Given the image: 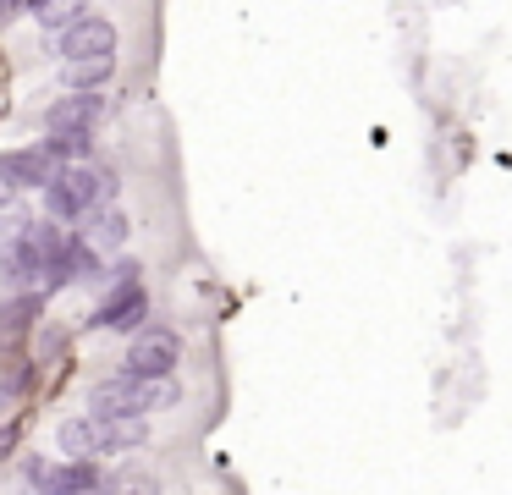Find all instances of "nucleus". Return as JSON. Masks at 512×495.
I'll use <instances>...</instances> for the list:
<instances>
[{
	"instance_id": "1",
	"label": "nucleus",
	"mask_w": 512,
	"mask_h": 495,
	"mask_svg": "<svg viewBox=\"0 0 512 495\" xmlns=\"http://www.w3.org/2000/svg\"><path fill=\"white\" fill-rule=\"evenodd\" d=\"M177 402H182L177 380H127V374H116V380L89 391V418H100V424H138V418L166 413Z\"/></svg>"
},
{
	"instance_id": "2",
	"label": "nucleus",
	"mask_w": 512,
	"mask_h": 495,
	"mask_svg": "<svg viewBox=\"0 0 512 495\" xmlns=\"http://www.w3.org/2000/svg\"><path fill=\"white\" fill-rule=\"evenodd\" d=\"M105 281H111V292L94 303V325L122 330V336H138V330L149 325V286H144L138 259H116L111 270H105Z\"/></svg>"
},
{
	"instance_id": "3",
	"label": "nucleus",
	"mask_w": 512,
	"mask_h": 495,
	"mask_svg": "<svg viewBox=\"0 0 512 495\" xmlns=\"http://www.w3.org/2000/svg\"><path fill=\"white\" fill-rule=\"evenodd\" d=\"M144 440H149L144 418H138V424H100V418L78 413L56 429V446L67 451V457H111V451H138Z\"/></svg>"
},
{
	"instance_id": "4",
	"label": "nucleus",
	"mask_w": 512,
	"mask_h": 495,
	"mask_svg": "<svg viewBox=\"0 0 512 495\" xmlns=\"http://www.w3.org/2000/svg\"><path fill=\"white\" fill-rule=\"evenodd\" d=\"M177 363H182V336L171 325H155V319H149L138 336H127V352H122L127 380H171Z\"/></svg>"
},
{
	"instance_id": "5",
	"label": "nucleus",
	"mask_w": 512,
	"mask_h": 495,
	"mask_svg": "<svg viewBox=\"0 0 512 495\" xmlns=\"http://www.w3.org/2000/svg\"><path fill=\"white\" fill-rule=\"evenodd\" d=\"M78 281H105V259H100V248H94L83 231H67V242L45 259L39 292L56 297V292H67V286H78Z\"/></svg>"
},
{
	"instance_id": "6",
	"label": "nucleus",
	"mask_w": 512,
	"mask_h": 495,
	"mask_svg": "<svg viewBox=\"0 0 512 495\" xmlns=\"http://www.w3.org/2000/svg\"><path fill=\"white\" fill-rule=\"evenodd\" d=\"M28 484L39 495H100L105 473L94 457H61V462H28Z\"/></svg>"
},
{
	"instance_id": "7",
	"label": "nucleus",
	"mask_w": 512,
	"mask_h": 495,
	"mask_svg": "<svg viewBox=\"0 0 512 495\" xmlns=\"http://www.w3.org/2000/svg\"><path fill=\"white\" fill-rule=\"evenodd\" d=\"M61 61L67 66H83V61H116V22L105 17H83L61 33Z\"/></svg>"
},
{
	"instance_id": "8",
	"label": "nucleus",
	"mask_w": 512,
	"mask_h": 495,
	"mask_svg": "<svg viewBox=\"0 0 512 495\" xmlns=\"http://www.w3.org/2000/svg\"><path fill=\"white\" fill-rule=\"evenodd\" d=\"M39 314H45V292H39V286H34V292H12L6 303H0V358L17 352L28 336H34Z\"/></svg>"
},
{
	"instance_id": "9",
	"label": "nucleus",
	"mask_w": 512,
	"mask_h": 495,
	"mask_svg": "<svg viewBox=\"0 0 512 495\" xmlns=\"http://www.w3.org/2000/svg\"><path fill=\"white\" fill-rule=\"evenodd\" d=\"M100 121H105V94H67L45 110V132H61V138H72V132H89L94 138Z\"/></svg>"
},
{
	"instance_id": "10",
	"label": "nucleus",
	"mask_w": 512,
	"mask_h": 495,
	"mask_svg": "<svg viewBox=\"0 0 512 495\" xmlns=\"http://www.w3.org/2000/svg\"><path fill=\"white\" fill-rule=\"evenodd\" d=\"M39 275H45V264H39L34 237H28V231H17V237L0 248V286H6V292H34Z\"/></svg>"
},
{
	"instance_id": "11",
	"label": "nucleus",
	"mask_w": 512,
	"mask_h": 495,
	"mask_svg": "<svg viewBox=\"0 0 512 495\" xmlns=\"http://www.w3.org/2000/svg\"><path fill=\"white\" fill-rule=\"evenodd\" d=\"M61 171L72 176V187H78V198H83V209H105V204H116V193H122V182H116V171L111 165H94V160H78V165H61Z\"/></svg>"
},
{
	"instance_id": "12",
	"label": "nucleus",
	"mask_w": 512,
	"mask_h": 495,
	"mask_svg": "<svg viewBox=\"0 0 512 495\" xmlns=\"http://www.w3.org/2000/svg\"><path fill=\"white\" fill-rule=\"evenodd\" d=\"M0 171H6V176L17 182V193H23V187H39V193H45L50 176H56V165H50V154L34 143V149H12V154H0Z\"/></svg>"
},
{
	"instance_id": "13",
	"label": "nucleus",
	"mask_w": 512,
	"mask_h": 495,
	"mask_svg": "<svg viewBox=\"0 0 512 495\" xmlns=\"http://www.w3.org/2000/svg\"><path fill=\"white\" fill-rule=\"evenodd\" d=\"M45 215L56 220V226H72V220H83V215H89L67 171H56V176H50V187H45Z\"/></svg>"
},
{
	"instance_id": "14",
	"label": "nucleus",
	"mask_w": 512,
	"mask_h": 495,
	"mask_svg": "<svg viewBox=\"0 0 512 495\" xmlns=\"http://www.w3.org/2000/svg\"><path fill=\"white\" fill-rule=\"evenodd\" d=\"M83 226H89L83 237L100 242V248H122V242H127V215H122L116 204H105V209H94V215H83Z\"/></svg>"
},
{
	"instance_id": "15",
	"label": "nucleus",
	"mask_w": 512,
	"mask_h": 495,
	"mask_svg": "<svg viewBox=\"0 0 512 495\" xmlns=\"http://www.w3.org/2000/svg\"><path fill=\"white\" fill-rule=\"evenodd\" d=\"M111 72H116V61H83V66H67V88L72 94H105V83H111Z\"/></svg>"
},
{
	"instance_id": "16",
	"label": "nucleus",
	"mask_w": 512,
	"mask_h": 495,
	"mask_svg": "<svg viewBox=\"0 0 512 495\" xmlns=\"http://www.w3.org/2000/svg\"><path fill=\"white\" fill-rule=\"evenodd\" d=\"M39 149L50 154V165H78V160H89V132H72V138H61V132H45V143Z\"/></svg>"
},
{
	"instance_id": "17",
	"label": "nucleus",
	"mask_w": 512,
	"mask_h": 495,
	"mask_svg": "<svg viewBox=\"0 0 512 495\" xmlns=\"http://www.w3.org/2000/svg\"><path fill=\"white\" fill-rule=\"evenodd\" d=\"M83 17H89V0H50V6L39 11V22L56 28V33H67L72 22H83Z\"/></svg>"
},
{
	"instance_id": "18",
	"label": "nucleus",
	"mask_w": 512,
	"mask_h": 495,
	"mask_svg": "<svg viewBox=\"0 0 512 495\" xmlns=\"http://www.w3.org/2000/svg\"><path fill=\"white\" fill-rule=\"evenodd\" d=\"M12 204H17V182L0 171V209H12Z\"/></svg>"
},
{
	"instance_id": "19",
	"label": "nucleus",
	"mask_w": 512,
	"mask_h": 495,
	"mask_svg": "<svg viewBox=\"0 0 512 495\" xmlns=\"http://www.w3.org/2000/svg\"><path fill=\"white\" fill-rule=\"evenodd\" d=\"M45 6H50V0H12V11H34V17H39Z\"/></svg>"
},
{
	"instance_id": "20",
	"label": "nucleus",
	"mask_w": 512,
	"mask_h": 495,
	"mask_svg": "<svg viewBox=\"0 0 512 495\" xmlns=\"http://www.w3.org/2000/svg\"><path fill=\"white\" fill-rule=\"evenodd\" d=\"M127 495H155V484H133V490H127Z\"/></svg>"
},
{
	"instance_id": "21",
	"label": "nucleus",
	"mask_w": 512,
	"mask_h": 495,
	"mask_svg": "<svg viewBox=\"0 0 512 495\" xmlns=\"http://www.w3.org/2000/svg\"><path fill=\"white\" fill-rule=\"evenodd\" d=\"M6 17H17V11H12V0H0V22H6Z\"/></svg>"
}]
</instances>
